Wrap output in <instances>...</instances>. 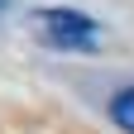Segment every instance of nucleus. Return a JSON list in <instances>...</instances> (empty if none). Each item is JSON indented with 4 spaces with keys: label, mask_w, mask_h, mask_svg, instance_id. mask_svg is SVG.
Wrapping results in <instances>:
<instances>
[{
    "label": "nucleus",
    "mask_w": 134,
    "mask_h": 134,
    "mask_svg": "<svg viewBox=\"0 0 134 134\" xmlns=\"http://www.w3.org/2000/svg\"><path fill=\"white\" fill-rule=\"evenodd\" d=\"M0 5H5V0H0Z\"/></svg>",
    "instance_id": "7ed1b4c3"
},
{
    "label": "nucleus",
    "mask_w": 134,
    "mask_h": 134,
    "mask_svg": "<svg viewBox=\"0 0 134 134\" xmlns=\"http://www.w3.org/2000/svg\"><path fill=\"white\" fill-rule=\"evenodd\" d=\"M29 29H34V38L48 43V48H62V53H91V48L100 43V29L96 19H86L81 10H34L29 14Z\"/></svg>",
    "instance_id": "f257e3e1"
},
{
    "label": "nucleus",
    "mask_w": 134,
    "mask_h": 134,
    "mask_svg": "<svg viewBox=\"0 0 134 134\" xmlns=\"http://www.w3.org/2000/svg\"><path fill=\"white\" fill-rule=\"evenodd\" d=\"M110 115H115V125H120V129H129V134H134V86L115 91V100H110Z\"/></svg>",
    "instance_id": "f03ea898"
}]
</instances>
